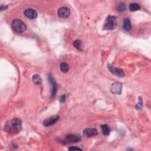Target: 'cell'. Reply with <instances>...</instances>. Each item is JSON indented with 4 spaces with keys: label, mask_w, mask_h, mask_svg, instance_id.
<instances>
[{
    "label": "cell",
    "mask_w": 151,
    "mask_h": 151,
    "mask_svg": "<svg viewBox=\"0 0 151 151\" xmlns=\"http://www.w3.org/2000/svg\"><path fill=\"white\" fill-rule=\"evenodd\" d=\"M101 129H102V131L103 132V134H104V135H109L110 134L111 132V129L109 127V126L107 125H101Z\"/></svg>",
    "instance_id": "obj_13"
},
{
    "label": "cell",
    "mask_w": 151,
    "mask_h": 151,
    "mask_svg": "<svg viewBox=\"0 0 151 151\" xmlns=\"http://www.w3.org/2000/svg\"><path fill=\"white\" fill-rule=\"evenodd\" d=\"M73 45L75 48H76L79 51H83V43H82L81 41H80L79 40H76L73 42Z\"/></svg>",
    "instance_id": "obj_14"
},
{
    "label": "cell",
    "mask_w": 151,
    "mask_h": 151,
    "mask_svg": "<svg viewBox=\"0 0 151 151\" xmlns=\"http://www.w3.org/2000/svg\"><path fill=\"white\" fill-rule=\"evenodd\" d=\"M110 90L112 93L120 95L122 91V84L120 82H115L111 85Z\"/></svg>",
    "instance_id": "obj_4"
},
{
    "label": "cell",
    "mask_w": 151,
    "mask_h": 151,
    "mask_svg": "<svg viewBox=\"0 0 151 151\" xmlns=\"http://www.w3.org/2000/svg\"><path fill=\"white\" fill-rule=\"evenodd\" d=\"M12 28L15 33L21 34L26 30L27 26L26 24L21 19H15L12 23Z\"/></svg>",
    "instance_id": "obj_3"
},
{
    "label": "cell",
    "mask_w": 151,
    "mask_h": 151,
    "mask_svg": "<svg viewBox=\"0 0 151 151\" xmlns=\"http://www.w3.org/2000/svg\"><path fill=\"white\" fill-rule=\"evenodd\" d=\"M69 150H82L81 149L78 148V147H75V146H70L68 149Z\"/></svg>",
    "instance_id": "obj_21"
},
{
    "label": "cell",
    "mask_w": 151,
    "mask_h": 151,
    "mask_svg": "<svg viewBox=\"0 0 151 151\" xmlns=\"http://www.w3.org/2000/svg\"><path fill=\"white\" fill-rule=\"evenodd\" d=\"M107 69H108V70L110 71L111 73H112L114 75H115L116 76L123 77L125 76V72H123V70H122L119 68L115 67L110 64H107Z\"/></svg>",
    "instance_id": "obj_5"
},
{
    "label": "cell",
    "mask_w": 151,
    "mask_h": 151,
    "mask_svg": "<svg viewBox=\"0 0 151 151\" xmlns=\"http://www.w3.org/2000/svg\"><path fill=\"white\" fill-rule=\"evenodd\" d=\"M48 80L51 86V97H53L56 95L57 91V85L56 83L54 81V79L51 74H49Z\"/></svg>",
    "instance_id": "obj_6"
},
{
    "label": "cell",
    "mask_w": 151,
    "mask_h": 151,
    "mask_svg": "<svg viewBox=\"0 0 151 151\" xmlns=\"http://www.w3.org/2000/svg\"><path fill=\"white\" fill-rule=\"evenodd\" d=\"M66 100V95L65 94H63V95H61L60 97V99H59L60 102L62 103L65 102Z\"/></svg>",
    "instance_id": "obj_20"
},
{
    "label": "cell",
    "mask_w": 151,
    "mask_h": 151,
    "mask_svg": "<svg viewBox=\"0 0 151 151\" xmlns=\"http://www.w3.org/2000/svg\"><path fill=\"white\" fill-rule=\"evenodd\" d=\"M32 80H33V81L34 82V83L36 85H39L42 82L41 78L40 76V75H38V74H34L32 77Z\"/></svg>",
    "instance_id": "obj_17"
},
{
    "label": "cell",
    "mask_w": 151,
    "mask_h": 151,
    "mask_svg": "<svg viewBox=\"0 0 151 151\" xmlns=\"http://www.w3.org/2000/svg\"><path fill=\"white\" fill-rule=\"evenodd\" d=\"M129 10H130L131 11H138L141 9V7L139 6V5L137 3H131L129 5Z\"/></svg>",
    "instance_id": "obj_18"
},
{
    "label": "cell",
    "mask_w": 151,
    "mask_h": 151,
    "mask_svg": "<svg viewBox=\"0 0 151 151\" xmlns=\"http://www.w3.org/2000/svg\"><path fill=\"white\" fill-rule=\"evenodd\" d=\"M7 7H8L7 6H5L1 5V7H0V11H3V10H4L7 9Z\"/></svg>",
    "instance_id": "obj_22"
},
{
    "label": "cell",
    "mask_w": 151,
    "mask_h": 151,
    "mask_svg": "<svg viewBox=\"0 0 151 151\" xmlns=\"http://www.w3.org/2000/svg\"><path fill=\"white\" fill-rule=\"evenodd\" d=\"M81 141V138L76 135H72L70 134L66 136L65 139L64 140V142L66 143H75Z\"/></svg>",
    "instance_id": "obj_8"
},
{
    "label": "cell",
    "mask_w": 151,
    "mask_h": 151,
    "mask_svg": "<svg viewBox=\"0 0 151 151\" xmlns=\"http://www.w3.org/2000/svg\"><path fill=\"white\" fill-rule=\"evenodd\" d=\"M132 26H131V20L128 18H126L124 19L123 20V26H122V29L125 31L126 32H129L131 30Z\"/></svg>",
    "instance_id": "obj_12"
},
{
    "label": "cell",
    "mask_w": 151,
    "mask_h": 151,
    "mask_svg": "<svg viewBox=\"0 0 151 151\" xmlns=\"http://www.w3.org/2000/svg\"><path fill=\"white\" fill-rule=\"evenodd\" d=\"M60 116L57 115V116H51L46 119H45L43 122V125L46 127H49L50 126H52L54 125L59 119Z\"/></svg>",
    "instance_id": "obj_7"
},
{
    "label": "cell",
    "mask_w": 151,
    "mask_h": 151,
    "mask_svg": "<svg viewBox=\"0 0 151 151\" xmlns=\"http://www.w3.org/2000/svg\"><path fill=\"white\" fill-rule=\"evenodd\" d=\"M83 135L88 138L95 136L98 135V131L95 128H87L83 131Z\"/></svg>",
    "instance_id": "obj_10"
},
{
    "label": "cell",
    "mask_w": 151,
    "mask_h": 151,
    "mask_svg": "<svg viewBox=\"0 0 151 151\" xmlns=\"http://www.w3.org/2000/svg\"><path fill=\"white\" fill-rule=\"evenodd\" d=\"M138 103L136 104L135 106V108L136 110L138 111H141L142 109V107H143V99L142 97L141 96H139L138 97Z\"/></svg>",
    "instance_id": "obj_19"
},
{
    "label": "cell",
    "mask_w": 151,
    "mask_h": 151,
    "mask_svg": "<svg viewBox=\"0 0 151 151\" xmlns=\"http://www.w3.org/2000/svg\"><path fill=\"white\" fill-rule=\"evenodd\" d=\"M116 10L118 12H120V13L125 11L126 10V7L125 4L123 2H120L119 3H118V4L116 6Z\"/></svg>",
    "instance_id": "obj_16"
},
{
    "label": "cell",
    "mask_w": 151,
    "mask_h": 151,
    "mask_svg": "<svg viewBox=\"0 0 151 151\" xmlns=\"http://www.w3.org/2000/svg\"><path fill=\"white\" fill-rule=\"evenodd\" d=\"M70 9L67 7H61L58 10V15L60 18H66L70 16Z\"/></svg>",
    "instance_id": "obj_9"
},
{
    "label": "cell",
    "mask_w": 151,
    "mask_h": 151,
    "mask_svg": "<svg viewBox=\"0 0 151 151\" xmlns=\"http://www.w3.org/2000/svg\"><path fill=\"white\" fill-rule=\"evenodd\" d=\"M24 15L30 18V19H34L37 17V13L35 10L33 8H27L24 11Z\"/></svg>",
    "instance_id": "obj_11"
},
{
    "label": "cell",
    "mask_w": 151,
    "mask_h": 151,
    "mask_svg": "<svg viewBox=\"0 0 151 151\" xmlns=\"http://www.w3.org/2000/svg\"><path fill=\"white\" fill-rule=\"evenodd\" d=\"M118 27V18L116 16L109 15L105 20L103 30H113Z\"/></svg>",
    "instance_id": "obj_2"
},
{
    "label": "cell",
    "mask_w": 151,
    "mask_h": 151,
    "mask_svg": "<svg viewBox=\"0 0 151 151\" xmlns=\"http://www.w3.org/2000/svg\"><path fill=\"white\" fill-rule=\"evenodd\" d=\"M60 70L64 73H67L69 70V66L68 64L66 63H61L60 64Z\"/></svg>",
    "instance_id": "obj_15"
},
{
    "label": "cell",
    "mask_w": 151,
    "mask_h": 151,
    "mask_svg": "<svg viewBox=\"0 0 151 151\" xmlns=\"http://www.w3.org/2000/svg\"><path fill=\"white\" fill-rule=\"evenodd\" d=\"M22 129V121L19 118H14L8 120L4 126V131L11 135H16Z\"/></svg>",
    "instance_id": "obj_1"
}]
</instances>
